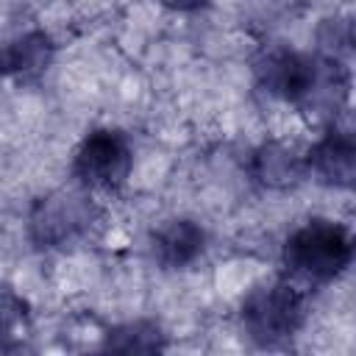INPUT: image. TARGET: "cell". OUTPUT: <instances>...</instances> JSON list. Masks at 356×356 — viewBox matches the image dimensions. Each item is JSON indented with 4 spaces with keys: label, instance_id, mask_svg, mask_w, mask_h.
<instances>
[{
    "label": "cell",
    "instance_id": "6da1fadb",
    "mask_svg": "<svg viewBox=\"0 0 356 356\" xmlns=\"http://www.w3.org/2000/svg\"><path fill=\"white\" fill-rule=\"evenodd\" d=\"M253 78L270 97L309 108L320 100L334 108L348 97V67L339 58L312 56L289 44H270L253 58Z\"/></svg>",
    "mask_w": 356,
    "mask_h": 356
},
{
    "label": "cell",
    "instance_id": "7a4b0ae2",
    "mask_svg": "<svg viewBox=\"0 0 356 356\" xmlns=\"http://www.w3.org/2000/svg\"><path fill=\"white\" fill-rule=\"evenodd\" d=\"M353 261V234L331 217H309L292 228L281 245V264L298 284H331Z\"/></svg>",
    "mask_w": 356,
    "mask_h": 356
},
{
    "label": "cell",
    "instance_id": "3957f363",
    "mask_svg": "<svg viewBox=\"0 0 356 356\" xmlns=\"http://www.w3.org/2000/svg\"><path fill=\"white\" fill-rule=\"evenodd\" d=\"M306 314V292L292 278L259 281L239 300V325L259 348H278L295 339Z\"/></svg>",
    "mask_w": 356,
    "mask_h": 356
},
{
    "label": "cell",
    "instance_id": "277c9868",
    "mask_svg": "<svg viewBox=\"0 0 356 356\" xmlns=\"http://www.w3.org/2000/svg\"><path fill=\"white\" fill-rule=\"evenodd\" d=\"M100 209L92 192L81 189H53L36 197L28 209V239L36 250H67L78 245L97 225Z\"/></svg>",
    "mask_w": 356,
    "mask_h": 356
},
{
    "label": "cell",
    "instance_id": "5b68a950",
    "mask_svg": "<svg viewBox=\"0 0 356 356\" xmlns=\"http://www.w3.org/2000/svg\"><path fill=\"white\" fill-rule=\"evenodd\" d=\"M134 170V142L122 128L97 125L81 136L72 150L70 172L75 184L92 195L120 192Z\"/></svg>",
    "mask_w": 356,
    "mask_h": 356
},
{
    "label": "cell",
    "instance_id": "8992f818",
    "mask_svg": "<svg viewBox=\"0 0 356 356\" xmlns=\"http://www.w3.org/2000/svg\"><path fill=\"white\" fill-rule=\"evenodd\" d=\"M209 234L195 217H167L147 234V250L161 270H189L203 259Z\"/></svg>",
    "mask_w": 356,
    "mask_h": 356
},
{
    "label": "cell",
    "instance_id": "52a82bcc",
    "mask_svg": "<svg viewBox=\"0 0 356 356\" xmlns=\"http://www.w3.org/2000/svg\"><path fill=\"white\" fill-rule=\"evenodd\" d=\"M306 175L314 181L334 186V189H350L356 181V139L350 128L328 125L320 139L303 153Z\"/></svg>",
    "mask_w": 356,
    "mask_h": 356
},
{
    "label": "cell",
    "instance_id": "ba28073f",
    "mask_svg": "<svg viewBox=\"0 0 356 356\" xmlns=\"http://www.w3.org/2000/svg\"><path fill=\"white\" fill-rule=\"evenodd\" d=\"M56 58V42L47 31L31 28L0 44V78L33 81L47 72Z\"/></svg>",
    "mask_w": 356,
    "mask_h": 356
},
{
    "label": "cell",
    "instance_id": "9c48e42d",
    "mask_svg": "<svg viewBox=\"0 0 356 356\" xmlns=\"http://www.w3.org/2000/svg\"><path fill=\"white\" fill-rule=\"evenodd\" d=\"M248 172L264 189H292L306 178V161L303 153L273 139L253 147Z\"/></svg>",
    "mask_w": 356,
    "mask_h": 356
},
{
    "label": "cell",
    "instance_id": "30bf717a",
    "mask_svg": "<svg viewBox=\"0 0 356 356\" xmlns=\"http://www.w3.org/2000/svg\"><path fill=\"white\" fill-rule=\"evenodd\" d=\"M100 350H111V353H161V350H167V334L153 320H128V323L111 325L103 334Z\"/></svg>",
    "mask_w": 356,
    "mask_h": 356
},
{
    "label": "cell",
    "instance_id": "8fae6325",
    "mask_svg": "<svg viewBox=\"0 0 356 356\" xmlns=\"http://www.w3.org/2000/svg\"><path fill=\"white\" fill-rule=\"evenodd\" d=\"M31 328V303L11 284H0V348L17 345L28 337Z\"/></svg>",
    "mask_w": 356,
    "mask_h": 356
},
{
    "label": "cell",
    "instance_id": "7c38bea8",
    "mask_svg": "<svg viewBox=\"0 0 356 356\" xmlns=\"http://www.w3.org/2000/svg\"><path fill=\"white\" fill-rule=\"evenodd\" d=\"M156 3L170 8V11H175V14H195V11L206 8L211 0H156Z\"/></svg>",
    "mask_w": 356,
    "mask_h": 356
}]
</instances>
